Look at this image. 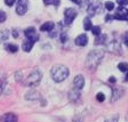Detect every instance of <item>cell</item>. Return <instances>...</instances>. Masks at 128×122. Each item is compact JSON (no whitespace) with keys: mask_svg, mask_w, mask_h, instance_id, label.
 <instances>
[{"mask_svg":"<svg viewBox=\"0 0 128 122\" xmlns=\"http://www.w3.org/2000/svg\"><path fill=\"white\" fill-rule=\"evenodd\" d=\"M104 57V51L101 49H95L88 54L86 58V66L89 70H95L100 65L101 61Z\"/></svg>","mask_w":128,"mask_h":122,"instance_id":"1","label":"cell"},{"mask_svg":"<svg viewBox=\"0 0 128 122\" xmlns=\"http://www.w3.org/2000/svg\"><path fill=\"white\" fill-rule=\"evenodd\" d=\"M52 78L55 82H62L66 79L70 74V71L66 66L64 65H55L50 71Z\"/></svg>","mask_w":128,"mask_h":122,"instance_id":"2","label":"cell"},{"mask_svg":"<svg viewBox=\"0 0 128 122\" xmlns=\"http://www.w3.org/2000/svg\"><path fill=\"white\" fill-rule=\"evenodd\" d=\"M40 81H41V73L38 70H34L26 78H24L23 83L24 86H28V87H37Z\"/></svg>","mask_w":128,"mask_h":122,"instance_id":"3","label":"cell"},{"mask_svg":"<svg viewBox=\"0 0 128 122\" xmlns=\"http://www.w3.org/2000/svg\"><path fill=\"white\" fill-rule=\"evenodd\" d=\"M77 17V10L73 8H68L64 11V22L66 25H70L72 22L74 21V18Z\"/></svg>","mask_w":128,"mask_h":122,"instance_id":"4","label":"cell"},{"mask_svg":"<svg viewBox=\"0 0 128 122\" xmlns=\"http://www.w3.org/2000/svg\"><path fill=\"white\" fill-rule=\"evenodd\" d=\"M29 8V0H18L17 7H16V13L18 15H24L28 11Z\"/></svg>","mask_w":128,"mask_h":122,"instance_id":"5","label":"cell"},{"mask_svg":"<svg viewBox=\"0 0 128 122\" xmlns=\"http://www.w3.org/2000/svg\"><path fill=\"white\" fill-rule=\"evenodd\" d=\"M25 35H26L28 40H30L32 42H36L39 40V34L37 33L34 27H29V29L25 30Z\"/></svg>","mask_w":128,"mask_h":122,"instance_id":"6","label":"cell"},{"mask_svg":"<svg viewBox=\"0 0 128 122\" xmlns=\"http://www.w3.org/2000/svg\"><path fill=\"white\" fill-rule=\"evenodd\" d=\"M114 19H120V21H128V10H126L124 7H120L118 9L117 14L113 15Z\"/></svg>","mask_w":128,"mask_h":122,"instance_id":"7","label":"cell"},{"mask_svg":"<svg viewBox=\"0 0 128 122\" xmlns=\"http://www.w3.org/2000/svg\"><path fill=\"white\" fill-rule=\"evenodd\" d=\"M17 121H18L17 115L15 113H12V112L6 113V114L0 117V122H17Z\"/></svg>","mask_w":128,"mask_h":122,"instance_id":"8","label":"cell"},{"mask_svg":"<svg viewBox=\"0 0 128 122\" xmlns=\"http://www.w3.org/2000/svg\"><path fill=\"white\" fill-rule=\"evenodd\" d=\"M73 86H74V88L81 90L84 88V86H85V78L82 75H77L74 78V80H73Z\"/></svg>","mask_w":128,"mask_h":122,"instance_id":"9","label":"cell"},{"mask_svg":"<svg viewBox=\"0 0 128 122\" xmlns=\"http://www.w3.org/2000/svg\"><path fill=\"white\" fill-rule=\"evenodd\" d=\"M69 98L71 102H78L80 98V90L77 88H72L69 93Z\"/></svg>","mask_w":128,"mask_h":122,"instance_id":"10","label":"cell"},{"mask_svg":"<svg viewBox=\"0 0 128 122\" xmlns=\"http://www.w3.org/2000/svg\"><path fill=\"white\" fill-rule=\"evenodd\" d=\"M124 95V89L122 88H113L112 89V102L118 101L119 98H121Z\"/></svg>","mask_w":128,"mask_h":122,"instance_id":"11","label":"cell"},{"mask_svg":"<svg viewBox=\"0 0 128 122\" xmlns=\"http://www.w3.org/2000/svg\"><path fill=\"white\" fill-rule=\"evenodd\" d=\"M74 42L77 46H79V47H84V46H86L88 43V38L86 34H81L79 35V37L77 38V39L74 40Z\"/></svg>","mask_w":128,"mask_h":122,"instance_id":"12","label":"cell"},{"mask_svg":"<svg viewBox=\"0 0 128 122\" xmlns=\"http://www.w3.org/2000/svg\"><path fill=\"white\" fill-rule=\"evenodd\" d=\"M55 27V24L53 23V22H46V23H44L41 26H40V30L41 31H52V30Z\"/></svg>","mask_w":128,"mask_h":122,"instance_id":"13","label":"cell"},{"mask_svg":"<svg viewBox=\"0 0 128 122\" xmlns=\"http://www.w3.org/2000/svg\"><path fill=\"white\" fill-rule=\"evenodd\" d=\"M38 97H39V94H38L36 90H31V91H29V93L25 95V98L29 99V101H34V99H39Z\"/></svg>","mask_w":128,"mask_h":122,"instance_id":"14","label":"cell"},{"mask_svg":"<svg viewBox=\"0 0 128 122\" xmlns=\"http://www.w3.org/2000/svg\"><path fill=\"white\" fill-rule=\"evenodd\" d=\"M32 47H33V42H32V41H30V40H28V41H25V42L23 43V50L25 51V53L31 51Z\"/></svg>","mask_w":128,"mask_h":122,"instance_id":"15","label":"cell"},{"mask_svg":"<svg viewBox=\"0 0 128 122\" xmlns=\"http://www.w3.org/2000/svg\"><path fill=\"white\" fill-rule=\"evenodd\" d=\"M84 27H85L86 31H88V30H92L93 29V23H92V19L90 18H85V21H84Z\"/></svg>","mask_w":128,"mask_h":122,"instance_id":"16","label":"cell"},{"mask_svg":"<svg viewBox=\"0 0 128 122\" xmlns=\"http://www.w3.org/2000/svg\"><path fill=\"white\" fill-rule=\"evenodd\" d=\"M8 38H9V31L8 30L0 31V41H6Z\"/></svg>","mask_w":128,"mask_h":122,"instance_id":"17","label":"cell"},{"mask_svg":"<svg viewBox=\"0 0 128 122\" xmlns=\"http://www.w3.org/2000/svg\"><path fill=\"white\" fill-rule=\"evenodd\" d=\"M44 3H45L46 6H49V5L60 6V3H61V0H44Z\"/></svg>","mask_w":128,"mask_h":122,"instance_id":"18","label":"cell"},{"mask_svg":"<svg viewBox=\"0 0 128 122\" xmlns=\"http://www.w3.org/2000/svg\"><path fill=\"white\" fill-rule=\"evenodd\" d=\"M6 49H7L9 53H16V51L18 50V47L16 45H13V43H9V45L6 46Z\"/></svg>","mask_w":128,"mask_h":122,"instance_id":"19","label":"cell"},{"mask_svg":"<svg viewBox=\"0 0 128 122\" xmlns=\"http://www.w3.org/2000/svg\"><path fill=\"white\" fill-rule=\"evenodd\" d=\"M105 39H106V37H105V35H103V34H101V35H98V37L96 38L95 43H96V45H103V43L105 42Z\"/></svg>","mask_w":128,"mask_h":122,"instance_id":"20","label":"cell"},{"mask_svg":"<svg viewBox=\"0 0 128 122\" xmlns=\"http://www.w3.org/2000/svg\"><path fill=\"white\" fill-rule=\"evenodd\" d=\"M118 69H119L121 72H127L128 71V64L127 63H120L119 65H118Z\"/></svg>","mask_w":128,"mask_h":122,"instance_id":"21","label":"cell"},{"mask_svg":"<svg viewBox=\"0 0 128 122\" xmlns=\"http://www.w3.org/2000/svg\"><path fill=\"white\" fill-rule=\"evenodd\" d=\"M92 32H93L94 35L98 37V35H101V27H100V26H93V29H92Z\"/></svg>","mask_w":128,"mask_h":122,"instance_id":"22","label":"cell"},{"mask_svg":"<svg viewBox=\"0 0 128 122\" xmlns=\"http://www.w3.org/2000/svg\"><path fill=\"white\" fill-rule=\"evenodd\" d=\"M105 8L110 11L113 10V9H114V3L112 2V1H108V2H105Z\"/></svg>","mask_w":128,"mask_h":122,"instance_id":"23","label":"cell"},{"mask_svg":"<svg viewBox=\"0 0 128 122\" xmlns=\"http://www.w3.org/2000/svg\"><path fill=\"white\" fill-rule=\"evenodd\" d=\"M96 99L98 102H104V99H105V95H104L103 93H98L97 95H96Z\"/></svg>","mask_w":128,"mask_h":122,"instance_id":"24","label":"cell"},{"mask_svg":"<svg viewBox=\"0 0 128 122\" xmlns=\"http://www.w3.org/2000/svg\"><path fill=\"white\" fill-rule=\"evenodd\" d=\"M7 18V16H6V13L2 10H0V23H4Z\"/></svg>","mask_w":128,"mask_h":122,"instance_id":"25","label":"cell"},{"mask_svg":"<svg viewBox=\"0 0 128 122\" xmlns=\"http://www.w3.org/2000/svg\"><path fill=\"white\" fill-rule=\"evenodd\" d=\"M118 121H119V115H113L110 119H108L105 122H118Z\"/></svg>","mask_w":128,"mask_h":122,"instance_id":"26","label":"cell"},{"mask_svg":"<svg viewBox=\"0 0 128 122\" xmlns=\"http://www.w3.org/2000/svg\"><path fill=\"white\" fill-rule=\"evenodd\" d=\"M15 1H16V0H5V3L7 6H9V7H12V6L15 3Z\"/></svg>","mask_w":128,"mask_h":122,"instance_id":"27","label":"cell"},{"mask_svg":"<svg viewBox=\"0 0 128 122\" xmlns=\"http://www.w3.org/2000/svg\"><path fill=\"white\" fill-rule=\"evenodd\" d=\"M117 2L120 6H126V5H128V0H117Z\"/></svg>","mask_w":128,"mask_h":122,"instance_id":"28","label":"cell"},{"mask_svg":"<svg viewBox=\"0 0 128 122\" xmlns=\"http://www.w3.org/2000/svg\"><path fill=\"white\" fill-rule=\"evenodd\" d=\"M13 37L14 38H18V32H17V30H14L13 31Z\"/></svg>","mask_w":128,"mask_h":122,"instance_id":"29","label":"cell"},{"mask_svg":"<svg viewBox=\"0 0 128 122\" xmlns=\"http://www.w3.org/2000/svg\"><path fill=\"white\" fill-rule=\"evenodd\" d=\"M109 81H110V82H111V83H114V82H116V78H114V77H111V78H109Z\"/></svg>","mask_w":128,"mask_h":122,"instance_id":"30","label":"cell"},{"mask_svg":"<svg viewBox=\"0 0 128 122\" xmlns=\"http://www.w3.org/2000/svg\"><path fill=\"white\" fill-rule=\"evenodd\" d=\"M2 91H4V82H1L0 83V95L2 94Z\"/></svg>","mask_w":128,"mask_h":122,"instance_id":"31","label":"cell"},{"mask_svg":"<svg viewBox=\"0 0 128 122\" xmlns=\"http://www.w3.org/2000/svg\"><path fill=\"white\" fill-rule=\"evenodd\" d=\"M125 43L127 45V47H128V33H126V37H125Z\"/></svg>","mask_w":128,"mask_h":122,"instance_id":"32","label":"cell"},{"mask_svg":"<svg viewBox=\"0 0 128 122\" xmlns=\"http://www.w3.org/2000/svg\"><path fill=\"white\" fill-rule=\"evenodd\" d=\"M70 1H72V2L77 3V5H80V0H70Z\"/></svg>","mask_w":128,"mask_h":122,"instance_id":"33","label":"cell"},{"mask_svg":"<svg viewBox=\"0 0 128 122\" xmlns=\"http://www.w3.org/2000/svg\"><path fill=\"white\" fill-rule=\"evenodd\" d=\"M73 122H82V121H79V120L76 119V120H73Z\"/></svg>","mask_w":128,"mask_h":122,"instance_id":"34","label":"cell"},{"mask_svg":"<svg viewBox=\"0 0 128 122\" xmlns=\"http://www.w3.org/2000/svg\"><path fill=\"white\" fill-rule=\"evenodd\" d=\"M126 80L128 81V71H127V75H126Z\"/></svg>","mask_w":128,"mask_h":122,"instance_id":"35","label":"cell"}]
</instances>
